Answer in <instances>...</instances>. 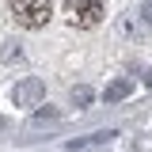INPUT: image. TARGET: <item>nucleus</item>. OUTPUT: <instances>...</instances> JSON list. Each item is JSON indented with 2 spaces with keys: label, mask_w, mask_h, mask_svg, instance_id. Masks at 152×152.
Listing matches in <instances>:
<instances>
[{
  "label": "nucleus",
  "mask_w": 152,
  "mask_h": 152,
  "mask_svg": "<svg viewBox=\"0 0 152 152\" xmlns=\"http://www.w3.org/2000/svg\"><path fill=\"white\" fill-rule=\"evenodd\" d=\"M42 99H46V84L38 76H27V80H19L15 88H12V103L15 107H38Z\"/></svg>",
  "instance_id": "nucleus-3"
},
{
  "label": "nucleus",
  "mask_w": 152,
  "mask_h": 152,
  "mask_svg": "<svg viewBox=\"0 0 152 152\" xmlns=\"http://www.w3.org/2000/svg\"><path fill=\"white\" fill-rule=\"evenodd\" d=\"M141 19L152 27V0H145V4H141Z\"/></svg>",
  "instance_id": "nucleus-7"
},
{
  "label": "nucleus",
  "mask_w": 152,
  "mask_h": 152,
  "mask_svg": "<svg viewBox=\"0 0 152 152\" xmlns=\"http://www.w3.org/2000/svg\"><path fill=\"white\" fill-rule=\"evenodd\" d=\"M65 15L76 27H99L103 19V0H65Z\"/></svg>",
  "instance_id": "nucleus-2"
},
{
  "label": "nucleus",
  "mask_w": 152,
  "mask_h": 152,
  "mask_svg": "<svg viewBox=\"0 0 152 152\" xmlns=\"http://www.w3.org/2000/svg\"><path fill=\"white\" fill-rule=\"evenodd\" d=\"M110 137H114V133H107V129H103V133H91V137H84V141H69V148H88V145H107V141H110Z\"/></svg>",
  "instance_id": "nucleus-5"
},
{
  "label": "nucleus",
  "mask_w": 152,
  "mask_h": 152,
  "mask_svg": "<svg viewBox=\"0 0 152 152\" xmlns=\"http://www.w3.org/2000/svg\"><path fill=\"white\" fill-rule=\"evenodd\" d=\"M72 103H76V107H88V103H91V88H84V84L72 88Z\"/></svg>",
  "instance_id": "nucleus-6"
},
{
  "label": "nucleus",
  "mask_w": 152,
  "mask_h": 152,
  "mask_svg": "<svg viewBox=\"0 0 152 152\" xmlns=\"http://www.w3.org/2000/svg\"><path fill=\"white\" fill-rule=\"evenodd\" d=\"M12 15H15L19 27L38 31V27L50 23V0H15V4H12Z\"/></svg>",
  "instance_id": "nucleus-1"
},
{
  "label": "nucleus",
  "mask_w": 152,
  "mask_h": 152,
  "mask_svg": "<svg viewBox=\"0 0 152 152\" xmlns=\"http://www.w3.org/2000/svg\"><path fill=\"white\" fill-rule=\"evenodd\" d=\"M53 118H57V110H38L34 114V122H53Z\"/></svg>",
  "instance_id": "nucleus-8"
},
{
  "label": "nucleus",
  "mask_w": 152,
  "mask_h": 152,
  "mask_svg": "<svg viewBox=\"0 0 152 152\" xmlns=\"http://www.w3.org/2000/svg\"><path fill=\"white\" fill-rule=\"evenodd\" d=\"M129 91H133V80H110L107 91H103V99H107V103H122Z\"/></svg>",
  "instance_id": "nucleus-4"
},
{
  "label": "nucleus",
  "mask_w": 152,
  "mask_h": 152,
  "mask_svg": "<svg viewBox=\"0 0 152 152\" xmlns=\"http://www.w3.org/2000/svg\"><path fill=\"white\" fill-rule=\"evenodd\" d=\"M145 84H148V88H152V69H148V76H145Z\"/></svg>",
  "instance_id": "nucleus-9"
}]
</instances>
